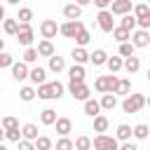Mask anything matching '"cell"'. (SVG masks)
Here are the masks:
<instances>
[{
  "label": "cell",
  "mask_w": 150,
  "mask_h": 150,
  "mask_svg": "<svg viewBox=\"0 0 150 150\" xmlns=\"http://www.w3.org/2000/svg\"><path fill=\"white\" fill-rule=\"evenodd\" d=\"M117 82H120V77H117L115 73H110V75H101V77H96L94 89H96L98 94H108V91H112V94H115Z\"/></svg>",
  "instance_id": "cell-1"
},
{
  "label": "cell",
  "mask_w": 150,
  "mask_h": 150,
  "mask_svg": "<svg viewBox=\"0 0 150 150\" xmlns=\"http://www.w3.org/2000/svg\"><path fill=\"white\" fill-rule=\"evenodd\" d=\"M143 105H145V96H143V94H129V96L122 101V110H124L127 115L138 112Z\"/></svg>",
  "instance_id": "cell-2"
},
{
  "label": "cell",
  "mask_w": 150,
  "mask_h": 150,
  "mask_svg": "<svg viewBox=\"0 0 150 150\" xmlns=\"http://www.w3.org/2000/svg\"><path fill=\"white\" fill-rule=\"evenodd\" d=\"M94 148L96 150H120V141H117V136L96 134L94 136Z\"/></svg>",
  "instance_id": "cell-3"
},
{
  "label": "cell",
  "mask_w": 150,
  "mask_h": 150,
  "mask_svg": "<svg viewBox=\"0 0 150 150\" xmlns=\"http://www.w3.org/2000/svg\"><path fill=\"white\" fill-rule=\"evenodd\" d=\"M96 23H98V28H101L103 33H112V30H115L112 12H110V9H101V12L96 14Z\"/></svg>",
  "instance_id": "cell-4"
},
{
  "label": "cell",
  "mask_w": 150,
  "mask_h": 150,
  "mask_svg": "<svg viewBox=\"0 0 150 150\" xmlns=\"http://www.w3.org/2000/svg\"><path fill=\"white\" fill-rule=\"evenodd\" d=\"M68 91L75 101H87L89 98V87L87 82H68Z\"/></svg>",
  "instance_id": "cell-5"
},
{
  "label": "cell",
  "mask_w": 150,
  "mask_h": 150,
  "mask_svg": "<svg viewBox=\"0 0 150 150\" xmlns=\"http://www.w3.org/2000/svg\"><path fill=\"white\" fill-rule=\"evenodd\" d=\"M80 30H84V23H82L80 19L61 23V35H63V38H73V40H75V35H77Z\"/></svg>",
  "instance_id": "cell-6"
},
{
  "label": "cell",
  "mask_w": 150,
  "mask_h": 150,
  "mask_svg": "<svg viewBox=\"0 0 150 150\" xmlns=\"http://www.w3.org/2000/svg\"><path fill=\"white\" fill-rule=\"evenodd\" d=\"M56 33H61V26H56L54 19H45V21L40 23V35H42V38L52 40V38H56Z\"/></svg>",
  "instance_id": "cell-7"
},
{
  "label": "cell",
  "mask_w": 150,
  "mask_h": 150,
  "mask_svg": "<svg viewBox=\"0 0 150 150\" xmlns=\"http://www.w3.org/2000/svg\"><path fill=\"white\" fill-rule=\"evenodd\" d=\"M16 40H19V45L30 47V42H33V26L30 23H21L19 26V33H16Z\"/></svg>",
  "instance_id": "cell-8"
},
{
  "label": "cell",
  "mask_w": 150,
  "mask_h": 150,
  "mask_svg": "<svg viewBox=\"0 0 150 150\" xmlns=\"http://www.w3.org/2000/svg\"><path fill=\"white\" fill-rule=\"evenodd\" d=\"M12 77H14L16 82H23L26 77H30V70H28V63H26V61H16V63L12 66Z\"/></svg>",
  "instance_id": "cell-9"
},
{
  "label": "cell",
  "mask_w": 150,
  "mask_h": 150,
  "mask_svg": "<svg viewBox=\"0 0 150 150\" xmlns=\"http://www.w3.org/2000/svg\"><path fill=\"white\" fill-rule=\"evenodd\" d=\"M131 42H134L136 47H141V49H143V47H148V45H150V33H148L145 28L134 30V33H131Z\"/></svg>",
  "instance_id": "cell-10"
},
{
  "label": "cell",
  "mask_w": 150,
  "mask_h": 150,
  "mask_svg": "<svg viewBox=\"0 0 150 150\" xmlns=\"http://www.w3.org/2000/svg\"><path fill=\"white\" fill-rule=\"evenodd\" d=\"M110 12H112L115 16H124V14H129V12H131V0H112Z\"/></svg>",
  "instance_id": "cell-11"
},
{
  "label": "cell",
  "mask_w": 150,
  "mask_h": 150,
  "mask_svg": "<svg viewBox=\"0 0 150 150\" xmlns=\"http://www.w3.org/2000/svg\"><path fill=\"white\" fill-rule=\"evenodd\" d=\"M70 59H73V63H87V61H91V54L84 49V47H75L73 52H70Z\"/></svg>",
  "instance_id": "cell-12"
},
{
  "label": "cell",
  "mask_w": 150,
  "mask_h": 150,
  "mask_svg": "<svg viewBox=\"0 0 150 150\" xmlns=\"http://www.w3.org/2000/svg\"><path fill=\"white\" fill-rule=\"evenodd\" d=\"M63 16H66L68 21H75V19H80V16H82V7H80L77 2H70V5H66V7H63Z\"/></svg>",
  "instance_id": "cell-13"
},
{
  "label": "cell",
  "mask_w": 150,
  "mask_h": 150,
  "mask_svg": "<svg viewBox=\"0 0 150 150\" xmlns=\"http://www.w3.org/2000/svg\"><path fill=\"white\" fill-rule=\"evenodd\" d=\"M84 66L82 63H73L70 66V70H68V77H70V82H84Z\"/></svg>",
  "instance_id": "cell-14"
},
{
  "label": "cell",
  "mask_w": 150,
  "mask_h": 150,
  "mask_svg": "<svg viewBox=\"0 0 150 150\" xmlns=\"http://www.w3.org/2000/svg\"><path fill=\"white\" fill-rule=\"evenodd\" d=\"M54 127H56V134H59V136H68V134L73 131V122H70V117H59Z\"/></svg>",
  "instance_id": "cell-15"
},
{
  "label": "cell",
  "mask_w": 150,
  "mask_h": 150,
  "mask_svg": "<svg viewBox=\"0 0 150 150\" xmlns=\"http://www.w3.org/2000/svg\"><path fill=\"white\" fill-rule=\"evenodd\" d=\"M38 98H42V101H52V98H54V84H52V82L38 84Z\"/></svg>",
  "instance_id": "cell-16"
},
{
  "label": "cell",
  "mask_w": 150,
  "mask_h": 150,
  "mask_svg": "<svg viewBox=\"0 0 150 150\" xmlns=\"http://www.w3.org/2000/svg\"><path fill=\"white\" fill-rule=\"evenodd\" d=\"M131 33L134 30H129V28H124V26H115V30H112V38L122 45V42H129L131 40Z\"/></svg>",
  "instance_id": "cell-17"
},
{
  "label": "cell",
  "mask_w": 150,
  "mask_h": 150,
  "mask_svg": "<svg viewBox=\"0 0 150 150\" xmlns=\"http://www.w3.org/2000/svg\"><path fill=\"white\" fill-rule=\"evenodd\" d=\"M30 82H33V84H45V82H47V70L40 68V66L30 68Z\"/></svg>",
  "instance_id": "cell-18"
},
{
  "label": "cell",
  "mask_w": 150,
  "mask_h": 150,
  "mask_svg": "<svg viewBox=\"0 0 150 150\" xmlns=\"http://www.w3.org/2000/svg\"><path fill=\"white\" fill-rule=\"evenodd\" d=\"M84 115H89V117H96V115H101V101L87 98V101H84Z\"/></svg>",
  "instance_id": "cell-19"
},
{
  "label": "cell",
  "mask_w": 150,
  "mask_h": 150,
  "mask_svg": "<svg viewBox=\"0 0 150 150\" xmlns=\"http://www.w3.org/2000/svg\"><path fill=\"white\" fill-rule=\"evenodd\" d=\"M56 110H52V108H45L42 112H40V122L45 124V127H52V124H56Z\"/></svg>",
  "instance_id": "cell-20"
},
{
  "label": "cell",
  "mask_w": 150,
  "mask_h": 150,
  "mask_svg": "<svg viewBox=\"0 0 150 150\" xmlns=\"http://www.w3.org/2000/svg\"><path fill=\"white\" fill-rule=\"evenodd\" d=\"M38 52H40V56H47V59L54 56V45H52V40H47V38L40 40V42H38Z\"/></svg>",
  "instance_id": "cell-21"
},
{
  "label": "cell",
  "mask_w": 150,
  "mask_h": 150,
  "mask_svg": "<svg viewBox=\"0 0 150 150\" xmlns=\"http://www.w3.org/2000/svg\"><path fill=\"white\" fill-rule=\"evenodd\" d=\"M115 136H117V141H131V136H134V129L129 127V124H120L117 127V131H115Z\"/></svg>",
  "instance_id": "cell-22"
},
{
  "label": "cell",
  "mask_w": 150,
  "mask_h": 150,
  "mask_svg": "<svg viewBox=\"0 0 150 150\" xmlns=\"http://www.w3.org/2000/svg\"><path fill=\"white\" fill-rule=\"evenodd\" d=\"M63 68H66V59L63 56H56V54L49 56V70L52 73H61Z\"/></svg>",
  "instance_id": "cell-23"
},
{
  "label": "cell",
  "mask_w": 150,
  "mask_h": 150,
  "mask_svg": "<svg viewBox=\"0 0 150 150\" xmlns=\"http://www.w3.org/2000/svg\"><path fill=\"white\" fill-rule=\"evenodd\" d=\"M35 96H38V89H35V87H28V84H26V87H21V89H19V98H21V101H26V103H30Z\"/></svg>",
  "instance_id": "cell-24"
},
{
  "label": "cell",
  "mask_w": 150,
  "mask_h": 150,
  "mask_svg": "<svg viewBox=\"0 0 150 150\" xmlns=\"http://www.w3.org/2000/svg\"><path fill=\"white\" fill-rule=\"evenodd\" d=\"M19 26H21L19 19H5V21H2V28H5L7 35H16V33H19Z\"/></svg>",
  "instance_id": "cell-25"
},
{
  "label": "cell",
  "mask_w": 150,
  "mask_h": 150,
  "mask_svg": "<svg viewBox=\"0 0 150 150\" xmlns=\"http://www.w3.org/2000/svg\"><path fill=\"white\" fill-rule=\"evenodd\" d=\"M108 54H105V49H94V54H91V63L94 66H105L108 63Z\"/></svg>",
  "instance_id": "cell-26"
},
{
  "label": "cell",
  "mask_w": 150,
  "mask_h": 150,
  "mask_svg": "<svg viewBox=\"0 0 150 150\" xmlns=\"http://www.w3.org/2000/svg\"><path fill=\"white\" fill-rule=\"evenodd\" d=\"M138 68H141V59H138L136 54H134V56H127V59H124V70H127V73H136Z\"/></svg>",
  "instance_id": "cell-27"
},
{
  "label": "cell",
  "mask_w": 150,
  "mask_h": 150,
  "mask_svg": "<svg viewBox=\"0 0 150 150\" xmlns=\"http://www.w3.org/2000/svg\"><path fill=\"white\" fill-rule=\"evenodd\" d=\"M115 94H120V96H129V94H131V80H127V77H120Z\"/></svg>",
  "instance_id": "cell-28"
},
{
  "label": "cell",
  "mask_w": 150,
  "mask_h": 150,
  "mask_svg": "<svg viewBox=\"0 0 150 150\" xmlns=\"http://www.w3.org/2000/svg\"><path fill=\"white\" fill-rule=\"evenodd\" d=\"M117 105V96L112 94V91H108V94H103L101 96V108H105V110H112Z\"/></svg>",
  "instance_id": "cell-29"
},
{
  "label": "cell",
  "mask_w": 150,
  "mask_h": 150,
  "mask_svg": "<svg viewBox=\"0 0 150 150\" xmlns=\"http://www.w3.org/2000/svg\"><path fill=\"white\" fill-rule=\"evenodd\" d=\"M21 134H23V138H28V141H38V127H35L33 122L23 124V127H21Z\"/></svg>",
  "instance_id": "cell-30"
},
{
  "label": "cell",
  "mask_w": 150,
  "mask_h": 150,
  "mask_svg": "<svg viewBox=\"0 0 150 150\" xmlns=\"http://www.w3.org/2000/svg\"><path fill=\"white\" fill-rule=\"evenodd\" d=\"M105 66H108V70H110V73H120V70L124 68V61H122V56H110Z\"/></svg>",
  "instance_id": "cell-31"
},
{
  "label": "cell",
  "mask_w": 150,
  "mask_h": 150,
  "mask_svg": "<svg viewBox=\"0 0 150 150\" xmlns=\"http://www.w3.org/2000/svg\"><path fill=\"white\" fill-rule=\"evenodd\" d=\"M108 117L105 115H96L94 117V131H98V134H103V131H108Z\"/></svg>",
  "instance_id": "cell-32"
},
{
  "label": "cell",
  "mask_w": 150,
  "mask_h": 150,
  "mask_svg": "<svg viewBox=\"0 0 150 150\" xmlns=\"http://www.w3.org/2000/svg\"><path fill=\"white\" fill-rule=\"evenodd\" d=\"M94 148V141L89 136H77L75 138V150H91Z\"/></svg>",
  "instance_id": "cell-33"
},
{
  "label": "cell",
  "mask_w": 150,
  "mask_h": 150,
  "mask_svg": "<svg viewBox=\"0 0 150 150\" xmlns=\"http://www.w3.org/2000/svg\"><path fill=\"white\" fill-rule=\"evenodd\" d=\"M120 26H124V28H129V30H134V28L138 26V19H136V16H134V14L129 12V14H124V16L120 19Z\"/></svg>",
  "instance_id": "cell-34"
},
{
  "label": "cell",
  "mask_w": 150,
  "mask_h": 150,
  "mask_svg": "<svg viewBox=\"0 0 150 150\" xmlns=\"http://www.w3.org/2000/svg\"><path fill=\"white\" fill-rule=\"evenodd\" d=\"M16 19H19V23H30L33 21V9L30 7H21L19 14H16Z\"/></svg>",
  "instance_id": "cell-35"
},
{
  "label": "cell",
  "mask_w": 150,
  "mask_h": 150,
  "mask_svg": "<svg viewBox=\"0 0 150 150\" xmlns=\"http://www.w3.org/2000/svg\"><path fill=\"white\" fill-rule=\"evenodd\" d=\"M89 40H91V33H89L87 28H84V30H80V33L75 35V45H77V47H87V45H89Z\"/></svg>",
  "instance_id": "cell-36"
},
{
  "label": "cell",
  "mask_w": 150,
  "mask_h": 150,
  "mask_svg": "<svg viewBox=\"0 0 150 150\" xmlns=\"http://www.w3.org/2000/svg\"><path fill=\"white\" fill-rule=\"evenodd\" d=\"M148 136H150V127H148V124H136V127H134V138L143 141V138H148Z\"/></svg>",
  "instance_id": "cell-37"
},
{
  "label": "cell",
  "mask_w": 150,
  "mask_h": 150,
  "mask_svg": "<svg viewBox=\"0 0 150 150\" xmlns=\"http://www.w3.org/2000/svg\"><path fill=\"white\" fill-rule=\"evenodd\" d=\"M38 56H40L38 47H26V52H23V61H26V63H35Z\"/></svg>",
  "instance_id": "cell-38"
},
{
  "label": "cell",
  "mask_w": 150,
  "mask_h": 150,
  "mask_svg": "<svg viewBox=\"0 0 150 150\" xmlns=\"http://www.w3.org/2000/svg\"><path fill=\"white\" fill-rule=\"evenodd\" d=\"M150 14V5H145V2H138V5H134V16L136 19H141V16H148Z\"/></svg>",
  "instance_id": "cell-39"
},
{
  "label": "cell",
  "mask_w": 150,
  "mask_h": 150,
  "mask_svg": "<svg viewBox=\"0 0 150 150\" xmlns=\"http://www.w3.org/2000/svg\"><path fill=\"white\" fill-rule=\"evenodd\" d=\"M56 150H75V143L68 138V136H61L56 141Z\"/></svg>",
  "instance_id": "cell-40"
},
{
  "label": "cell",
  "mask_w": 150,
  "mask_h": 150,
  "mask_svg": "<svg viewBox=\"0 0 150 150\" xmlns=\"http://www.w3.org/2000/svg\"><path fill=\"white\" fill-rule=\"evenodd\" d=\"M134 49H136L134 42H122V45H120V56H124V59H127V56H134Z\"/></svg>",
  "instance_id": "cell-41"
},
{
  "label": "cell",
  "mask_w": 150,
  "mask_h": 150,
  "mask_svg": "<svg viewBox=\"0 0 150 150\" xmlns=\"http://www.w3.org/2000/svg\"><path fill=\"white\" fill-rule=\"evenodd\" d=\"M5 138H7V141H14V143H19V141L23 138V134L19 131V127H16V129H5Z\"/></svg>",
  "instance_id": "cell-42"
},
{
  "label": "cell",
  "mask_w": 150,
  "mask_h": 150,
  "mask_svg": "<svg viewBox=\"0 0 150 150\" xmlns=\"http://www.w3.org/2000/svg\"><path fill=\"white\" fill-rule=\"evenodd\" d=\"M35 148H38V150H52V138H49V136H38Z\"/></svg>",
  "instance_id": "cell-43"
},
{
  "label": "cell",
  "mask_w": 150,
  "mask_h": 150,
  "mask_svg": "<svg viewBox=\"0 0 150 150\" xmlns=\"http://www.w3.org/2000/svg\"><path fill=\"white\" fill-rule=\"evenodd\" d=\"M19 127V120L12 117V115H5L2 117V129H16Z\"/></svg>",
  "instance_id": "cell-44"
},
{
  "label": "cell",
  "mask_w": 150,
  "mask_h": 150,
  "mask_svg": "<svg viewBox=\"0 0 150 150\" xmlns=\"http://www.w3.org/2000/svg\"><path fill=\"white\" fill-rule=\"evenodd\" d=\"M12 66H14V59H12V54L2 52V54H0V68H12Z\"/></svg>",
  "instance_id": "cell-45"
},
{
  "label": "cell",
  "mask_w": 150,
  "mask_h": 150,
  "mask_svg": "<svg viewBox=\"0 0 150 150\" xmlns=\"http://www.w3.org/2000/svg\"><path fill=\"white\" fill-rule=\"evenodd\" d=\"M19 150H38V148H35V141L21 138V141H19Z\"/></svg>",
  "instance_id": "cell-46"
},
{
  "label": "cell",
  "mask_w": 150,
  "mask_h": 150,
  "mask_svg": "<svg viewBox=\"0 0 150 150\" xmlns=\"http://www.w3.org/2000/svg\"><path fill=\"white\" fill-rule=\"evenodd\" d=\"M52 84H54V98H61V96H63V84H61L59 80L52 82Z\"/></svg>",
  "instance_id": "cell-47"
},
{
  "label": "cell",
  "mask_w": 150,
  "mask_h": 150,
  "mask_svg": "<svg viewBox=\"0 0 150 150\" xmlns=\"http://www.w3.org/2000/svg\"><path fill=\"white\" fill-rule=\"evenodd\" d=\"M94 5H96L98 9H108V7L112 5V0H94Z\"/></svg>",
  "instance_id": "cell-48"
},
{
  "label": "cell",
  "mask_w": 150,
  "mask_h": 150,
  "mask_svg": "<svg viewBox=\"0 0 150 150\" xmlns=\"http://www.w3.org/2000/svg\"><path fill=\"white\" fill-rule=\"evenodd\" d=\"M138 26L148 30V28H150V14H148V16H141V19H138Z\"/></svg>",
  "instance_id": "cell-49"
},
{
  "label": "cell",
  "mask_w": 150,
  "mask_h": 150,
  "mask_svg": "<svg viewBox=\"0 0 150 150\" xmlns=\"http://www.w3.org/2000/svg\"><path fill=\"white\" fill-rule=\"evenodd\" d=\"M120 150H138V145H136V143H131V141H124V143L120 145Z\"/></svg>",
  "instance_id": "cell-50"
},
{
  "label": "cell",
  "mask_w": 150,
  "mask_h": 150,
  "mask_svg": "<svg viewBox=\"0 0 150 150\" xmlns=\"http://www.w3.org/2000/svg\"><path fill=\"white\" fill-rule=\"evenodd\" d=\"M75 2H77L80 7H87V5H89V2H94V0H75Z\"/></svg>",
  "instance_id": "cell-51"
},
{
  "label": "cell",
  "mask_w": 150,
  "mask_h": 150,
  "mask_svg": "<svg viewBox=\"0 0 150 150\" xmlns=\"http://www.w3.org/2000/svg\"><path fill=\"white\" fill-rule=\"evenodd\" d=\"M5 2H7V5H19L21 0H5Z\"/></svg>",
  "instance_id": "cell-52"
},
{
  "label": "cell",
  "mask_w": 150,
  "mask_h": 150,
  "mask_svg": "<svg viewBox=\"0 0 150 150\" xmlns=\"http://www.w3.org/2000/svg\"><path fill=\"white\" fill-rule=\"evenodd\" d=\"M145 80H148V82H150V68H148V73H145Z\"/></svg>",
  "instance_id": "cell-53"
},
{
  "label": "cell",
  "mask_w": 150,
  "mask_h": 150,
  "mask_svg": "<svg viewBox=\"0 0 150 150\" xmlns=\"http://www.w3.org/2000/svg\"><path fill=\"white\" fill-rule=\"evenodd\" d=\"M145 105H148V108H150V96H148V98H145Z\"/></svg>",
  "instance_id": "cell-54"
},
{
  "label": "cell",
  "mask_w": 150,
  "mask_h": 150,
  "mask_svg": "<svg viewBox=\"0 0 150 150\" xmlns=\"http://www.w3.org/2000/svg\"><path fill=\"white\" fill-rule=\"evenodd\" d=\"M0 150H7V145H0Z\"/></svg>",
  "instance_id": "cell-55"
}]
</instances>
